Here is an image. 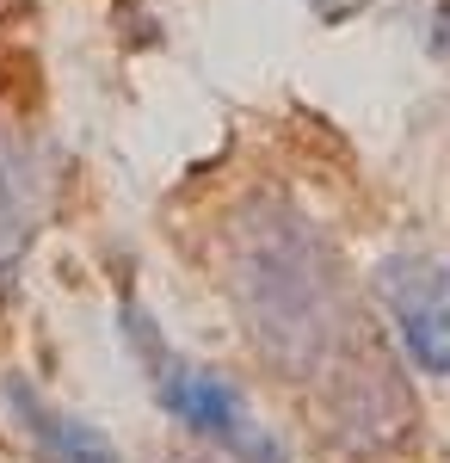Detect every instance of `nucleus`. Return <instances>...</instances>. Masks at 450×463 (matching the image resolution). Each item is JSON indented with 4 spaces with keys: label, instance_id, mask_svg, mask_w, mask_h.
Segmentation results:
<instances>
[{
    "label": "nucleus",
    "instance_id": "f257e3e1",
    "mask_svg": "<svg viewBox=\"0 0 450 463\" xmlns=\"http://www.w3.org/2000/svg\"><path fill=\"white\" fill-rule=\"evenodd\" d=\"M229 297L247 340L290 383H340L358 371V327L333 241L284 198H247L229 222Z\"/></svg>",
    "mask_w": 450,
    "mask_h": 463
},
{
    "label": "nucleus",
    "instance_id": "f03ea898",
    "mask_svg": "<svg viewBox=\"0 0 450 463\" xmlns=\"http://www.w3.org/2000/svg\"><path fill=\"white\" fill-rule=\"evenodd\" d=\"M124 334H130L136 358L148 364L155 402L173 414L179 427H192L198 439H210L216 451H229L235 463H290L284 445H277V432L247 408V395L222 371H204V364H192L185 353H173L161 340V327L142 316V309H124Z\"/></svg>",
    "mask_w": 450,
    "mask_h": 463
},
{
    "label": "nucleus",
    "instance_id": "7ed1b4c3",
    "mask_svg": "<svg viewBox=\"0 0 450 463\" xmlns=\"http://www.w3.org/2000/svg\"><path fill=\"white\" fill-rule=\"evenodd\" d=\"M377 297L401 353L426 377H450V260L438 253H389L377 266Z\"/></svg>",
    "mask_w": 450,
    "mask_h": 463
},
{
    "label": "nucleus",
    "instance_id": "20e7f679",
    "mask_svg": "<svg viewBox=\"0 0 450 463\" xmlns=\"http://www.w3.org/2000/svg\"><path fill=\"white\" fill-rule=\"evenodd\" d=\"M0 395H6L13 420L25 427V439L43 451V463H124L117 445H111L99 427H87V420H74V414H62V408H50L25 377H6Z\"/></svg>",
    "mask_w": 450,
    "mask_h": 463
},
{
    "label": "nucleus",
    "instance_id": "39448f33",
    "mask_svg": "<svg viewBox=\"0 0 450 463\" xmlns=\"http://www.w3.org/2000/svg\"><path fill=\"white\" fill-rule=\"evenodd\" d=\"M309 6H314V19H321V25H340V19H352L364 0H309Z\"/></svg>",
    "mask_w": 450,
    "mask_h": 463
},
{
    "label": "nucleus",
    "instance_id": "423d86ee",
    "mask_svg": "<svg viewBox=\"0 0 450 463\" xmlns=\"http://www.w3.org/2000/svg\"><path fill=\"white\" fill-rule=\"evenodd\" d=\"M432 56H438V62H450V0L432 13Z\"/></svg>",
    "mask_w": 450,
    "mask_h": 463
}]
</instances>
